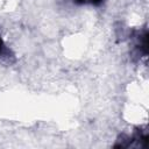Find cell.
Segmentation results:
<instances>
[{"mask_svg": "<svg viewBox=\"0 0 149 149\" xmlns=\"http://www.w3.org/2000/svg\"><path fill=\"white\" fill-rule=\"evenodd\" d=\"M3 48H5V45H3V42H2V40L0 38V55L2 54V50H3Z\"/></svg>", "mask_w": 149, "mask_h": 149, "instance_id": "cell-2", "label": "cell"}, {"mask_svg": "<svg viewBox=\"0 0 149 149\" xmlns=\"http://www.w3.org/2000/svg\"><path fill=\"white\" fill-rule=\"evenodd\" d=\"M73 2L78 3V5H84V3H90V5H94L98 6L102 2V0H73Z\"/></svg>", "mask_w": 149, "mask_h": 149, "instance_id": "cell-1", "label": "cell"}]
</instances>
